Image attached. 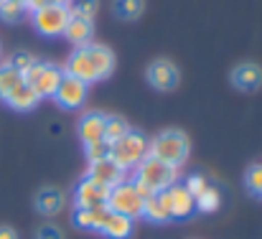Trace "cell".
<instances>
[{"instance_id": "5b68a950", "label": "cell", "mask_w": 262, "mask_h": 239, "mask_svg": "<svg viewBox=\"0 0 262 239\" xmlns=\"http://www.w3.org/2000/svg\"><path fill=\"white\" fill-rule=\"evenodd\" d=\"M188 150H191L188 138L181 130H163L156 140H150V156L168 163V165H173V168L186 163Z\"/></svg>"}, {"instance_id": "484cf974", "label": "cell", "mask_w": 262, "mask_h": 239, "mask_svg": "<svg viewBox=\"0 0 262 239\" xmlns=\"http://www.w3.org/2000/svg\"><path fill=\"white\" fill-rule=\"evenodd\" d=\"M26 15V5L23 3H13V0H3L0 3V18L8 23H15Z\"/></svg>"}, {"instance_id": "e575fe53", "label": "cell", "mask_w": 262, "mask_h": 239, "mask_svg": "<svg viewBox=\"0 0 262 239\" xmlns=\"http://www.w3.org/2000/svg\"><path fill=\"white\" fill-rule=\"evenodd\" d=\"M13 3H23V5H26V0H13Z\"/></svg>"}, {"instance_id": "f546056e", "label": "cell", "mask_w": 262, "mask_h": 239, "mask_svg": "<svg viewBox=\"0 0 262 239\" xmlns=\"http://www.w3.org/2000/svg\"><path fill=\"white\" fill-rule=\"evenodd\" d=\"M183 186H186V191H188V193H191L193 199H196L199 193H204V191L209 188V183H206V178H204V176H191V178H188V181H186Z\"/></svg>"}, {"instance_id": "277c9868", "label": "cell", "mask_w": 262, "mask_h": 239, "mask_svg": "<svg viewBox=\"0 0 262 239\" xmlns=\"http://www.w3.org/2000/svg\"><path fill=\"white\" fill-rule=\"evenodd\" d=\"M143 204H145V193L135 186V181H122L115 188H110L107 209L115 214H122L127 219H138V216H143Z\"/></svg>"}, {"instance_id": "6da1fadb", "label": "cell", "mask_w": 262, "mask_h": 239, "mask_svg": "<svg viewBox=\"0 0 262 239\" xmlns=\"http://www.w3.org/2000/svg\"><path fill=\"white\" fill-rule=\"evenodd\" d=\"M112 69H115V54L102 44H87V46H79L69 56L64 74L77 77L84 84H89V81L107 79L112 74Z\"/></svg>"}, {"instance_id": "ffe728a7", "label": "cell", "mask_w": 262, "mask_h": 239, "mask_svg": "<svg viewBox=\"0 0 262 239\" xmlns=\"http://www.w3.org/2000/svg\"><path fill=\"white\" fill-rule=\"evenodd\" d=\"M107 214H110V209H107V206L77 209V211H74V224H77V227H82V229H94V232H99V229H102V224H104V219H107Z\"/></svg>"}, {"instance_id": "7a4b0ae2", "label": "cell", "mask_w": 262, "mask_h": 239, "mask_svg": "<svg viewBox=\"0 0 262 239\" xmlns=\"http://www.w3.org/2000/svg\"><path fill=\"white\" fill-rule=\"evenodd\" d=\"M173 183H178V168L163 163V160L148 156V158H143L135 165V186L145 196H150L156 191H166Z\"/></svg>"}, {"instance_id": "8fae6325", "label": "cell", "mask_w": 262, "mask_h": 239, "mask_svg": "<svg viewBox=\"0 0 262 239\" xmlns=\"http://www.w3.org/2000/svg\"><path fill=\"white\" fill-rule=\"evenodd\" d=\"M107 196H110V188L104 186H97L94 181L82 178L77 191H74V204L77 209H92V206H107Z\"/></svg>"}, {"instance_id": "f1b7e54d", "label": "cell", "mask_w": 262, "mask_h": 239, "mask_svg": "<svg viewBox=\"0 0 262 239\" xmlns=\"http://www.w3.org/2000/svg\"><path fill=\"white\" fill-rule=\"evenodd\" d=\"M8 64H10V67H13L15 72H20V74H23V72H28V69H31V67L36 64V56H31V54L20 51V54H13Z\"/></svg>"}, {"instance_id": "4316f807", "label": "cell", "mask_w": 262, "mask_h": 239, "mask_svg": "<svg viewBox=\"0 0 262 239\" xmlns=\"http://www.w3.org/2000/svg\"><path fill=\"white\" fill-rule=\"evenodd\" d=\"M84 156H87L89 163L102 158H110V143L107 140H97V143H87L84 145Z\"/></svg>"}, {"instance_id": "9c48e42d", "label": "cell", "mask_w": 262, "mask_h": 239, "mask_svg": "<svg viewBox=\"0 0 262 239\" xmlns=\"http://www.w3.org/2000/svg\"><path fill=\"white\" fill-rule=\"evenodd\" d=\"M145 77L150 81V86L158 89V92H171V89L178 86V79H181L176 64L168 61V59H156V61H150Z\"/></svg>"}, {"instance_id": "836d02e7", "label": "cell", "mask_w": 262, "mask_h": 239, "mask_svg": "<svg viewBox=\"0 0 262 239\" xmlns=\"http://www.w3.org/2000/svg\"><path fill=\"white\" fill-rule=\"evenodd\" d=\"M49 3H51V5H67L69 0H49Z\"/></svg>"}, {"instance_id": "9a60e30c", "label": "cell", "mask_w": 262, "mask_h": 239, "mask_svg": "<svg viewBox=\"0 0 262 239\" xmlns=\"http://www.w3.org/2000/svg\"><path fill=\"white\" fill-rule=\"evenodd\" d=\"M232 84L242 92H255L262 86V69L257 64H239L232 69Z\"/></svg>"}, {"instance_id": "603a6c76", "label": "cell", "mask_w": 262, "mask_h": 239, "mask_svg": "<svg viewBox=\"0 0 262 239\" xmlns=\"http://www.w3.org/2000/svg\"><path fill=\"white\" fill-rule=\"evenodd\" d=\"M219 206H222V196H219V191L211 188V186H209L204 193L196 196V209L204 211V214H211V211H216Z\"/></svg>"}, {"instance_id": "7c38bea8", "label": "cell", "mask_w": 262, "mask_h": 239, "mask_svg": "<svg viewBox=\"0 0 262 239\" xmlns=\"http://www.w3.org/2000/svg\"><path fill=\"white\" fill-rule=\"evenodd\" d=\"M143 216H148L150 222H158V224H166V222H171V219H173L168 188H166V191H156V193L145 196V204H143Z\"/></svg>"}, {"instance_id": "ba28073f", "label": "cell", "mask_w": 262, "mask_h": 239, "mask_svg": "<svg viewBox=\"0 0 262 239\" xmlns=\"http://www.w3.org/2000/svg\"><path fill=\"white\" fill-rule=\"evenodd\" d=\"M54 99L64 110H77L87 99V84L82 79H77V77L64 74L61 81H59V86H56V92H54Z\"/></svg>"}, {"instance_id": "4dcf8cb0", "label": "cell", "mask_w": 262, "mask_h": 239, "mask_svg": "<svg viewBox=\"0 0 262 239\" xmlns=\"http://www.w3.org/2000/svg\"><path fill=\"white\" fill-rule=\"evenodd\" d=\"M36 239H64V232L54 224H43L38 232H36Z\"/></svg>"}, {"instance_id": "d6a6232c", "label": "cell", "mask_w": 262, "mask_h": 239, "mask_svg": "<svg viewBox=\"0 0 262 239\" xmlns=\"http://www.w3.org/2000/svg\"><path fill=\"white\" fill-rule=\"evenodd\" d=\"M0 239H18V234L10 227H0Z\"/></svg>"}, {"instance_id": "3957f363", "label": "cell", "mask_w": 262, "mask_h": 239, "mask_svg": "<svg viewBox=\"0 0 262 239\" xmlns=\"http://www.w3.org/2000/svg\"><path fill=\"white\" fill-rule=\"evenodd\" d=\"M150 156V140L135 130H130L127 135L117 138L115 143H110V158L115 160L122 170L135 168L143 158Z\"/></svg>"}, {"instance_id": "d590c367", "label": "cell", "mask_w": 262, "mask_h": 239, "mask_svg": "<svg viewBox=\"0 0 262 239\" xmlns=\"http://www.w3.org/2000/svg\"><path fill=\"white\" fill-rule=\"evenodd\" d=\"M0 3H3V0H0Z\"/></svg>"}, {"instance_id": "8992f818", "label": "cell", "mask_w": 262, "mask_h": 239, "mask_svg": "<svg viewBox=\"0 0 262 239\" xmlns=\"http://www.w3.org/2000/svg\"><path fill=\"white\" fill-rule=\"evenodd\" d=\"M61 77H64V69H59L56 64H43V61H36L28 72H23V81L31 84L38 97H54Z\"/></svg>"}, {"instance_id": "2e32d148", "label": "cell", "mask_w": 262, "mask_h": 239, "mask_svg": "<svg viewBox=\"0 0 262 239\" xmlns=\"http://www.w3.org/2000/svg\"><path fill=\"white\" fill-rule=\"evenodd\" d=\"M104 122H107V115H99V112H87L82 120H79V138L82 143H97V140H104Z\"/></svg>"}, {"instance_id": "d6986e66", "label": "cell", "mask_w": 262, "mask_h": 239, "mask_svg": "<svg viewBox=\"0 0 262 239\" xmlns=\"http://www.w3.org/2000/svg\"><path fill=\"white\" fill-rule=\"evenodd\" d=\"M99 232H102L104 237H110V239H127L130 234H133V219H127V216H122V214L110 211Z\"/></svg>"}, {"instance_id": "d4e9b609", "label": "cell", "mask_w": 262, "mask_h": 239, "mask_svg": "<svg viewBox=\"0 0 262 239\" xmlns=\"http://www.w3.org/2000/svg\"><path fill=\"white\" fill-rule=\"evenodd\" d=\"M67 8H69L72 15H82V18H89V20H92V18L97 15L99 3H97V0H69Z\"/></svg>"}, {"instance_id": "30bf717a", "label": "cell", "mask_w": 262, "mask_h": 239, "mask_svg": "<svg viewBox=\"0 0 262 239\" xmlns=\"http://www.w3.org/2000/svg\"><path fill=\"white\" fill-rule=\"evenodd\" d=\"M87 178L94 181L97 186H104V188H115L117 183L125 181V170L115 163L112 158H102V160H94L89 163L87 168Z\"/></svg>"}, {"instance_id": "e0dca14e", "label": "cell", "mask_w": 262, "mask_h": 239, "mask_svg": "<svg viewBox=\"0 0 262 239\" xmlns=\"http://www.w3.org/2000/svg\"><path fill=\"white\" fill-rule=\"evenodd\" d=\"M5 102L13 107V110H18V112H28V110H33L38 102H41V97L36 94V89L31 86V84H18L8 97H5Z\"/></svg>"}, {"instance_id": "83f0119b", "label": "cell", "mask_w": 262, "mask_h": 239, "mask_svg": "<svg viewBox=\"0 0 262 239\" xmlns=\"http://www.w3.org/2000/svg\"><path fill=\"white\" fill-rule=\"evenodd\" d=\"M245 183H247V188H250L255 196H262V163L250 165V170H247V176H245Z\"/></svg>"}, {"instance_id": "44dd1931", "label": "cell", "mask_w": 262, "mask_h": 239, "mask_svg": "<svg viewBox=\"0 0 262 239\" xmlns=\"http://www.w3.org/2000/svg\"><path fill=\"white\" fill-rule=\"evenodd\" d=\"M18 84H23V74L15 72L10 64H0V99H3V102H5V97H8Z\"/></svg>"}, {"instance_id": "4fadbf2b", "label": "cell", "mask_w": 262, "mask_h": 239, "mask_svg": "<svg viewBox=\"0 0 262 239\" xmlns=\"http://www.w3.org/2000/svg\"><path fill=\"white\" fill-rule=\"evenodd\" d=\"M168 196H171V211H173V219H188L193 211H196V199L186 191L183 183H173L168 188Z\"/></svg>"}, {"instance_id": "52a82bcc", "label": "cell", "mask_w": 262, "mask_h": 239, "mask_svg": "<svg viewBox=\"0 0 262 239\" xmlns=\"http://www.w3.org/2000/svg\"><path fill=\"white\" fill-rule=\"evenodd\" d=\"M69 8L67 5H43L38 10H33V26L41 36H61L69 20Z\"/></svg>"}, {"instance_id": "cb8c5ba5", "label": "cell", "mask_w": 262, "mask_h": 239, "mask_svg": "<svg viewBox=\"0 0 262 239\" xmlns=\"http://www.w3.org/2000/svg\"><path fill=\"white\" fill-rule=\"evenodd\" d=\"M127 133H130V125L122 117H107V122H104V140L107 143H115L117 138H122Z\"/></svg>"}, {"instance_id": "1f68e13d", "label": "cell", "mask_w": 262, "mask_h": 239, "mask_svg": "<svg viewBox=\"0 0 262 239\" xmlns=\"http://www.w3.org/2000/svg\"><path fill=\"white\" fill-rule=\"evenodd\" d=\"M43 5H49V0H26V10H38V8H43Z\"/></svg>"}, {"instance_id": "5bb4252c", "label": "cell", "mask_w": 262, "mask_h": 239, "mask_svg": "<svg viewBox=\"0 0 262 239\" xmlns=\"http://www.w3.org/2000/svg\"><path fill=\"white\" fill-rule=\"evenodd\" d=\"M92 33H94V26H92V20H89V18H82V15H69L67 28H64V33H61V36H67V38L79 49V46L92 44Z\"/></svg>"}, {"instance_id": "7402d4cb", "label": "cell", "mask_w": 262, "mask_h": 239, "mask_svg": "<svg viewBox=\"0 0 262 239\" xmlns=\"http://www.w3.org/2000/svg\"><path fill=\"white\" fill-rule=\"evenodd\" d=\"M145 3L143 0H115V13L122 20H135L138 15H143Z\"/></svg>"}, {"instance_id": "ac0fdd59", "label": "cell", "mask_w": 262, "mask_h": 239, "mask_svg": "<svg viewBox=\"0 0 262 239\" xmlns=\"http://www.w3.org/2000/svg\"><path fill=\"white\" fill-rule=\"evenodd\" d=\"M67 206V196L59 191V188H41L38 191V196H36V209L41 211V214H46V216H54V214H59L61 209Z\"/></svg>"}]
</instances>
